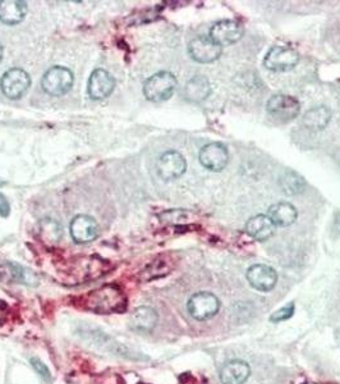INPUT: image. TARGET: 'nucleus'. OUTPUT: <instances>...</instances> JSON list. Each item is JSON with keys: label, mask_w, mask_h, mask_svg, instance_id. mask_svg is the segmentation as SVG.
Wrapping results in <instances>:
<instances>
[{"label": "nucleus", "mask_w": 340, "mask_h": 384, "mask_svg": "<svg viewBox=\"0 0 340 384\" xmlns=\"http://www.w3.org/2000/svg\"><path fill=\"white\" fill-rule=\"evenodd\" d=\"M82 307L96 314H112L126 310L127 300L117 286H104L82 299Z\"/></svg>", "instance_id": "obj_1"}, {"label": "nucleus", "mask_w": 340, "mask_h": 384, "mask_svg": "<svg viewBox=\"0 0 340 384\" xmlns=\"http://www.w3.org/2000/svg\"><path fill=\"white\" fill-rule=\"evenodd\" d=\"M177 87V78L170 72H159L150 77L144 86L146 99L155 103L165 101L174 94Z\"/></svg>", "instance_id": "obj_2"}, {"label": "nucleus", "mask_w": 340, "mask_h": 384, "mask_svg": "<svg viewBox=\"0 0 340 384\" xmlns=\"http://www.w3.org/2000/svg\"><path fill=\"white\" fill-rule=\"evenodd\" d=\"M73 84V73L66 67L55 66L53 68L46 71L43 77L41 86L44 91L52 96H61L71 90Z\"/></svg>", "instance_id": "obj_3"}, {"label": "nucleus", "mask_w": 340, "mask_h": 384, "mask_svg": "<svg viewBox=\"0 0 340 384\" xmlns=\"http://www.w3.org/2000/svg\"><path fill=\"white\" fill-rule=\"evenodd\" d=\"M187 309L193 319L207 320L219 313L220 300L212 292H197L189 300Z\"/></svg>", "instance_id": "obj_4"}, {"label": "nucleus", "mask_w": 340, "mask_h": 384, "mask_svg": "<svg viewBox=\"0 0 340 384\" xmlns=\"http://www.w3.org/2000/svg\"><path fill=\"white\" fill-rule=\"evenodd\" d=\"M31 84V78L26 71L21 68L8 69L1 77L0 87L3 94L9 99L22 98Z\"/></svg>", "instance_id": "obj_5"}, {"label": "nucleus", "mask_w": 340, "mask_h": 384, "mask_svg": "<svg viewBox=\"0 0 340 384\" xmlns=\"http://www.w3.org/2000/svg\"><path fill=\"white\" fill-rule=\"evenodd\" d=\"M300 61V54L288 46H272L264 59V66L274 72H287Z\"/></svg>", "instance_id": "obj_6"}, {"label": "nucleus", "mask_w": 340, "mask_h": 384, "mask_svg": "<svg viewBox=\"0 0 340 384\" xmlns=\"http://www.w3.org/2000/svg\"><path fill=\"white\" fill-rule=\"evenodd\" d=\"M269 115L280 121H292L301 112L300 101L284 94L274 95L266 104Z\"/></svg>", "instance_id": "obj_7"}, {"label": "nucleus", "mask_w": 340, "mask_h": 384, "mask_svg": "<svg viewBox=\"0 0 340 384\" xmlns=\"http://www.w3.org/2000/svg\"><path fill=\"white\" fill-rule=\"evenodd\" d=\"M156 169L163 179L173 181L184 175L187 169V163L181 153L175 150H169L160 156Z\"/></svg>", "instance_id": "obj_8"}, {"label": "nucleus", "mask_w": 340, "mask_h": 384, "mask_svg": "<svg viewBox=\"0 0 340 384\" xmlns=\"http://www.w3.org/2000/svg\"><path fill=\"white\" fill-rule=\"evenodd\" d=\"M189 53L191 58L198 63H212L219 58L221 46L210 36H198L189 43Z\"/></svg>", "instance_id": "obj_9"}, {"label": "nucleus", "mask_w": 340, "mask_h": 384, "mask_svg": "<svg viewBox=\"0 0 340 384\" xmlns=\"http://www.w3.org/2000/svg\"><path fill=\"white\" fill-rule=\"evenodd\" d=\"M243 26L233 20L215 23L210 30V38L220 46L232 45L242 38Z\"/></svg>", "instance_id": "obj_10"}, {"label": "nucleus", "mask_w": 340, "mask_h": 384, "mask_svg": "<svg viewBox=\"0 0 340 384\" xmlns=\"http://www.w3.org/2000/svg\"><path fill=\"white\" fill-rule=\"evenodd\" d=\"M229 154L227 147L220 142L205 145L200 152V161L205 168L212 172H221L227 167Z\"/></svg>", "instance_id": "obj_11"}, {"label": "nucleus", "mask_w": 340, "mask_h": 384, "mask_svg": "<svg viewBox=\"0 0 340 384\" xmlns=\"http://www.w3.org/2000/svg\"><path fill=\"white\" fill-rule=\"evenodd\" d=\"M247 281L257 291L269 292L276 286L278 274L275 269L265 265L255 264L247 270Z\"/></svg>", "instance_id": "obj_12"}, {"label": "nucleus", "mask_w": 340, "mask_h": 384, "mask_svg": "<svg viewBox=\"0 0 340 384\" xmlns=\"http://www.w3.org/2000/svg\"><path fill=\"white\" fill-rule=\"evenodd\" d=\"M71 236L77 244H87L98 237V223L89 215H77L71 222Z\"/></svg>", "instance_id": "obj_13"}, {"label": "nucleus", "mask_w": 340, "mask_h": 384, "mask_svg": "<svg viewBox=\"0 0 340 384\" xmlns=\"http://www.w3.org/2000/svg\"><path fill=\"white\" fill-rule=\"evenodd\" d=\"M115 87V81L105 69H95L91 73L87 91L91 99L101 100L108 98Z\"/></svg>", "instance_id": "obj_14"}, {"label": "nucleus", "mask_w": 340, "mask_h": 384, "mask_svg": "<svg viewBox=\"0 0 340 384\" xmlns=\"http://www.w3.org/2000/svg\"><path fill=\"white\" fill-rule=\"evenodd\" d=\"M250 376V365L242 360L229 361L220 370V381L223 384H243Z\"/></svg>", "instance_id": "obj_15"}, {"label": "nucleus", "mask_w": 340, "mask_h": 384, "mask_svg": "<svg viewBox=\"0 0 340 384\" xmlns=\"http://www.w3.org/2000/svg\"><path fill=\"white\" fill-rule=\"evenodd\" d=\"M27 15L26 1L1 0L0 1V21L6 24L22 22Z\"/></svg>", "instance_id": "obj_16"}, {"label": "nucleus", "mask_w": 340, "mask_h": 384, "mask_svg": "<svg viewBox=\"0 0 340 384\" xmlns=\"http://www.w3.org/2000/svg\"><path fill=\"white\" fill-rule=\"evenodd\" d=\"M158 324V314L150 307H137L131 315V327L137 332H151Z\"/></svg>", "instance_id": "obj_17"}, {"label": "nucleus", "mask_w": 340, "mask_h": 384, "mask_svg": "<svg viewBox=\"0 0 340 384\" xmlns=\"http://www.w3.org/2000/svg\"><path fill=\"white\" fill-rule=\"evenodd\" d=\"M274 228L275 226L267 215L260 214L252 216L246 224V232L256 241H265L272 237Z\"/></svg>", "instance_id": "obj_18"}, {"label": "nucleus", "mask_w": 340, "mask_h": 384, "mask_svg": "<svg viewBox=\"0 0 340 384\" xmlns=\"http://www.w3.org/2000/svg\"><path fill=\"white\" fill-rule=\"evenodd\" d=\"M297 215H298L297 209L292 204L281 201L270 207L267 216L272 219L274 226L288 227L295 222Z\"/></svg>", "instance_id": "obj_19"}, {"label": "nucleus", "mask_w": 340, "mask_h": 384, "mask_svg": "<svg viewBox=\"0 0 340 384\" xmlns=\"http://www.w3.org/2000/svg\"><path fill=\"white\" fill-rule=\"evenodd\" d=\"M212 92V86L204 76H196L191 78L186 84V98L189 101L200 103L206 99Z\"/></svg>", "instance_id": "obj_20"}, {"label": "nucleus", "mask_w": 340, "mask_h": 384, "mask_svg": "<svg viewBox=\"0 0 340 384\" xmlns=\"http://www.w3.org/2000/svg\"><path fill=\"white\" fill-rule=\"evenodd\" d=\"M332 119V112L326 107H315L303 117V124L311 130H323Z\"/></svg>", "instance_id": "obj_21"}, {"label": "nucleus", "mask_w": 340, "mask_h": 384, "mask_svg": "<svg viewBox=\"0 0 340 384\" xmlns=\"http://www.w3.org/2000/svg\"><path fill=\"white\" fill-rule=\"evenodd\" d=\"M280 184H281V189L283 191L288 193V195H295L298 192H301L304 187V181L301 176H298L295 172L292 170H288L284 173V176L281 177L280 179Z\"/></svg>", "instance_id": "obj_22"}, {"label": "nucleus", "mask_w": 340, "mask_h": 384, "mask_svg": "<svg viewBox=\"0 0 340 384\" xmlns=\"http://www.w3.org/2000/svg\"><path fill=\"white\" fill-rule=\"evenodd\" d=\"M293 313H295V304L290 302V304H288L286 307L279 309L278 311H275V313L270 316V322H284V320H288L289 318H292Z\"/></svg>", "instance_id": "obj_23"}, {"label": "nucleus", "mask_w": 340, "mask_h": 384, "mask_svg": "<svg viewBox=\"0 0 340 384\" xmlns=\"http://www.w3.org/2000/svg\"><path fill=\"white\" fill-rule=\"evenodd\" d=\"M31 364H32L34 368L36 369L38 374L43 376L45 381L50 379V371H49V369H47V367H46L43 361L38 360L36 357H32L31 359Z\"/></svg>", "instance_id": "obj_24"}, {"label": "nucleus", "mask_w": 340, "mask_h": 384, "mask_svg": "<svg viewBox=\"0 0 340 384\" xmlns=\"http://www.w3.org/2000/svg\"><path fill=\"white\" fill-rule=\"evenodd\" d=\"M9 214H10V205L8 202L7 198L3 193H0V215L7 218Z\"/></svg>", "instance_id": "obj_25"}, {"label": "nucleus", "mask_w": 340, "mask_h": 384, "mask_svg": "<svg viewBox=\"0 0 340 384\" xmlns=\"http://www.w3.org/2000/svg\"><path fill=\"white\" fill-rule=\"evenodd\" d=\"M7 318V307L0 301V323L6 320Z\"/></svg>", "instance_id": "obj_26"}, {"label": "nucleus", "mask_w": 340, "mask_h": 384, "mask_svg": "<svg viewBox=\"0 0 340 384\" xmlns=\"http://www.w3.org/2000/svg\"><path fill=\"white\" fill-rule=\"evenodd\" d=\"M1 58H3V47L0 45V61H1Z\"/></svg>", "instance_id": "obj_27"}, {"label": "nucleus", "mask_w": 340, "mask_h": 384, "mask_svg": "<svg viewBox=\"0 0 340 384\" xmlns=\"http://www.w3.org/2000/svg\"><path fill=\"white\" fill-rule=\"evenodd\" d=\"M141 384H144V383H141Z\"/></svg>", "instance_id": "obj_28"}]
</instances>
